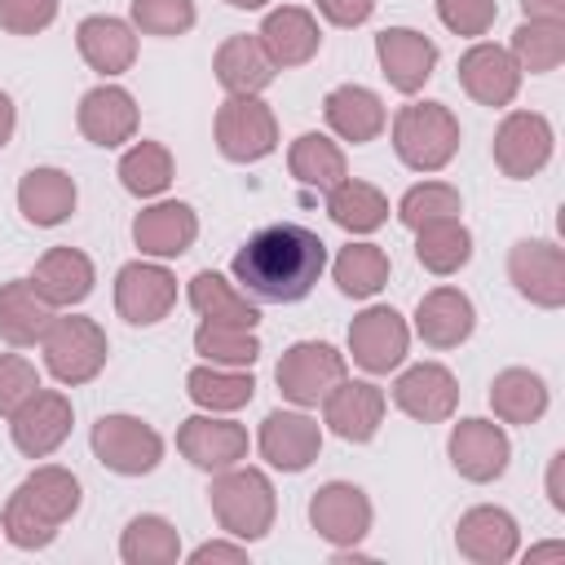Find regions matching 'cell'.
<instances>
[{"mask_svg": "<svg viewBox=\"0 0 565 565\" xmlns=\"http://www.w3.org/2000/svg\"><path fill=\"white\" fill-rule=\"evenodd\" d=\"M327 269V243L305 225H265L234 252V282L252 300L291 305L313 291Z\"/></svg>", "mask_w": 565, "mask_h": 565, "instance_id": "cell-1", "label": "cell"}, {"mask_svg": "<svg viewBox=\"0 0 565 565\" xmlns=\"http://www.w3.org/2000/svg\"><path fill=\"white\" fill-rule=\"evenodd\" d=\"M79 512V481L71 468H57V463H44L35 468L4 503V516H0V534L22 547V552H35V547H49L57 539V525L71 521Z\"/></svg>", "mask_w": 565, "mask_h": 565, "instance_id": "cell-2", "label": "cell"}, {"mask_svg": "<svg viewBox=\"0 0 565 565\" xmlns=\"http://www.w3.org/2000/svg\"><path fill=\"white\" fill-rule=\"evenodd\" d=\"M207 503H212V516L216 525L230 534V539H265L269 525H274V512H278V499H274V486L260 468H221L207 486Z\"/></svg>", "mask_w": 565, "mask_h": 565, "instance_id": "cell-3", "label": "cell"}, {"mask_svg": "<svg viewBox=\"0 0 565 565\" xmlns=\"http://www.w3.org/2000/svg\"><path fill=\"white\" fill-rule=\"evenodd\" d=\"M393 150L415 172H441L459 150V119L441 102H411L393 119Z\"/></svg>", "mask_w": 565, "mask_h": 565, "instance_id": "cell-4", "label": "cell"}, {"mask_svg": "<svg viewBox=\"0 0 565 565\" xmlns=\"http://www.w3.org/2000/svg\"><path fill=\"white\" fill-rule=\"evenodd\" d=\"M40 344H44V366L57 384H88L106 366V353H110L106 331L84 313L53 318Z\"/></svg>", "mask_w": 565, "mask_h": 565, "instance_id": "cell-5", "label": "cell"}, {"mask_svg": "<svg viewBox=\"0 0 565 565\" xmlns=\"http://www.w3.org/2000/svg\"><path fill=\"white\" fill-rule=\"evenodd\" d=\"M274 380H278V393L291 402V406H318L340 380H344V353H335L327 340H296L278 366H274Z\"/></svg>", "mask_w": 565, "mask_h": 565, "instance_id": "cell-6", "label": "cell"}, {"mask_svg": "<svg viewBox=\"0 0 565 565\" xmlns=\"http://www.w3.org/2000/svg\"><path fill=\"white\" fill-rule=\"evenodd\" d=\"M93 455L119 477H146L163 459V437L137 415H102L93 424Z\"/></svg>", "mask_w": 565, "mask_h": 565, "instance_id": "cell-7", "label": "cell"}, {"mask_svg": "<svg viewBox=\"0 0 565 565\" xmlns=\"http://www.w3.org/2000/svg\"><path fill=\"white\" fill-rule=\"evenodd\" d=\"M216 146L230 163H256L278 146V119L256 93H238L216 110Z\"/></svg>", "mask_w": 565, "mask_h": 565, "instance_id": "cell-8", "label": "cell"}, {"mask_svg": "<svg viewBox=\"0 0 565 565\" xmlns=\"http://www.w3.org/2000/svg\"><path fill=\"white\" fill-rule=\"evenodd\" d=\"M411 327L393 305H371L349 322V353L366 375H388L402 366Z\"/></svg>", "mask_w": 565, "mask_h": 565, "instance_id": "cell-9", "label": "cell"}, {"mask_svg": "<svg viewBox=\"0 0 565 565\" xmlns=\"http://www.w3.org/2000/svg\"><path fill=\"white\" fill-rule=\"evenodd\" d=\"M177 305V278L159 260H128L115 274V309L132 327H154Z\"/></svg>", "mask_w": 565, "mask_h": 565, "instance_id": "cell-10", "label": "cell"}, {"mask_svg": "<svg viewBox=\"0 0 565 565\" xmlns=\"http://www.w3.org/2000/svg\"><path fill=\"white\" fill-rule=\"evenodd\" d=\"M309 525L331 547H358L371 534V499L353 481H327L309 499Z\"/></svg>", "mask_w": 565, "mask_h": 565, "instance_id": "cell-11", "label": "cell"}, {"mask_svg": "<svg viewBox=\"0 0 565 565\" xmlns=\"http://www.w3.org/2000/svg\"><path fill=\"white\" fill-rule=\"evenodd\" d=\"M71 397L57 393V388H35L13 415H9V433H13V446L26 455V459H44L53 455L66 437H71Z\"/></svg>", "mask_w": 565, "mask_h": 565, "instance_id": "cell-12", "label": "cell"}, {"mask_svg": "<svg viewBox=\"0 0 565 565\" xmlns=\"http://www.w3.org/2000/svg\"><path fill=\"white\" fill-rule=\"evenodd\" d=\"M552 124L539 110H512L494 128V163L512 181H530L552 159Z\"/></svg>", "mask_w": 565, "mask_h": 565, "instance_id": "cell-13", "label": "cell"}, {"mask_svg": "<svg viewBox=\"0 0 565 565\" xmlns=\"http://www.w3.org/2000/svg\"><path fill=\"white\" fill-rule=\"evenodd\" d=\"M508 278L512 287L539 305V309H561L565 305V252L547 238H521L508 252Z\"/></svg>", "mask_w": 565, "mask_h": 565, "instance_id": "cell-14", "label": "cell"}, {"mask_svg": "<svg viewBox=\"0 0 565 565\" xmlns=\"http://www.w3.org/2000/svg\"><path fill=\"white\" fill-rule=\"evenodd\" d=\"M446 450H450L455 472L463 481H477V486L503 477L508 472V459H512V441H508L503 424H494V419H459L450 428Z\"/></svg>", "mask_w": 565, "mask_h": 565, "instance_id": "cell-15", "label": "cell"}, {"mask_svg": "<svg viewBox=\"0 0 565 565\" xmlns=\"http://www.w3.org/2000/svg\"><path fill=\"white\" fill-rule=\"evenodd\" d=\"M247 428L234 424V419H216L212 415H190L181 428H177V450L203 468V472H221V468H234L247 459Z\"/></svg>", "mask_w": 565, "mask_h": 565, "instance_id": "cell-16", "label": "cell"}, {"mask_svg": "<svg viewBox=\"0 0 565 565\" xmlns=\"http://www.w3.org/2000/svg\"><path fill=\"white\" fill-rule=\"evenodd\" d=\"M393 402L419 424H441L459 406V384L441 362H415L393 380Z\"/></svg>", "mask_w": 565, "mask_h": 565, "instance_id": "cell-17", "label": "cell"}, {"mask_svg": "<svg viewBox=\"0 0 565 565\" xmlns=\"http://www.w3.org/2000/svg\"><path fill=\"white\" fill-rule=\"evenodd\" d=\"M375 57H380V71L384 79L397 88V93H419L428 79H433V66H437V44L415 31V26H384L375 35Z\"/></svg>", "mask_w": 565, "mask_h": 565, "instance_id": "cell-18", "label": "cell"}, {"mask_svg": "<svg viewBox=\"0 0 565 565\" xmlns=\"http://www.w3.org/2000/svg\"><path fill=\"white\" fill-rule=\"evenodd\" d=\"M260 455L278 472H305L322 450V428L305 411H269L260 424Z\"/></svg>", "mask_w": 565, "mask_h": 565, "instance_id": "cell-19", "label": "cell"}, {"mask_svg": "<svg viewBox=\"0 0 565 565\" xmlns=\"http://www.w3.org/2000/svg\"><path fill=\"white\" fill-rule=\"evenodd\" d=\"M322 419L344 441H371L384 424V388L371 380H340L322 397Z\"/></svg>", "mask_w": 565, "mask_h": 565, "instance_id": "cell-20", "label": "cell"}, {"mask_svg": "<svg viewBox=\"0 0 565 565\" xmlns=\"http://www.w3.org/2000/svg\"><path fill=\"white\" fill-rule=\"evenodd\" d=\"M75 124H79V132H84L93 146L115 150V146L132 141V132H137V102H132V93L119 88V84H97V88H88V93L79 97Z\"/></svg>", "mask_w": 565, "mask_h": 565, "instance_id": "cell-21", "label": "cell"}, {"mask_svg": "<svg viewBox=\"0 0 565 565\" xmlns=\"http://www.w3.org/2000/svg\"><path fill=\"white\" fill-rule=\"evenodd\" d=\"M516 543H521V530L512 521V512L494 508V503H481V508H468L455 525V547L459 556L477 561V565H503L516 556Z\"/></svg>", "mask_w": 565, "mask_h": 565, "instance_id": "cell-22", "label": "cell"}, {"mask_svg": "<svg viewBox=\"0 0 565 565\" xmlns=\"http://www.w3.org/2000/svg\"><path fill=\"white\" fill-rule=\"evenodd\" d=\"M459 84L481 106H508L521 88V66L512 62V53L503 44L481 40L459 57Z\"/></svg>", "mask_w": 565, "mask_h": 565, "instance_id": "cell-23", "label": "cell"}, {"mask_svg": "<svg viewBox=\"0 0 565 565\" xmlns=\"http://www.w3.org/2000/svg\"><path fill=\"white\" fill-rule=\"evenodd\" d=\"M194 238H199V216L190 203H177V199L154 203L132 221V243L141 247V256H154V260H172L190 252Z\"/></svg>", "mask_w": 565, "mask_h": 565, "instance_id": "cell-24", "label": "cell"}, {"mask_svg": "<svg viewBox=\"0 0 565 565\" xmlns=\"http://www.w3.org/2000/svg\"><path fill=\"white\" fill-rule=\"evenodd\" d=\"M256 40H260V49L269 53L274 66H305V62L318 53L322 31H318V22H313L309 9L282 4V9H269V13H265Z\"/></svg>", "mask_w": 565, "mask_h": 565, "instance_id": "cell-25", "label": "cell"}, {"mask_svg": "<svg viewBox=\"0 0 565 565\" xmlns=\"http://www.w3.org/2000/svg\"><path fill=\"white\" fill-rule=\"evenodd\" d=\"M477 327V309L459 287H433L419 305H415V331L424 344L433 349H455L472 335Z\"/></svg>", "mask_w": 565, "mask_h": 565, "instance_id": "cell-26", "label": "cell"}, {"mask_svg": "<svg viewBox=\"0 0 565 565\" xmlns=\"http://www.w3.org/2000/svg\"><path fill=\"white\" fill-rule=\"evenodd\" d=\"M75 44H79V57L97 71V75H124L132 62H137V35L124 18H110V13H93L75 26Z\"/></svg>", "mask_w": 565, "mask_h": 565, "instance_id": "cell-27", "label": "cell"}, {"mask_svg": "<svg viewBox=\"0 0 565 565\" xmlns=\"http://www.w3.org/2000/svg\"><path fill=\"white\" fill-rule=\"evenodd\" d=\"M322 115H327V128L340 137V141H353V146H366L384 132V102L362 88V84H340L327 93L322 102Z\"/></svg>", "mask_w": 565, "mask_h": 565, "instance_id": "cell-28", "label": "cell"}, {"mask_svg": "<svg viewBox=\"0 0 565 565\" xmlns=\"http://www.w3.org/2000/svg\"><path fill=\"white\" fill-rule=\"evenodd\" d=\"M31 287L53 305V309H66V305H79L88 291H93V260L79 252V247H49L35 269H31Z\"/></svg>", "mask_w": 565, "mask_h": 565, "instance_id": "cell-29", "label": "cell"}, {"mask_svg": "<svg viewBox=\"0 0 565 565\" xmlns=\"http://www.w3.org/2000/svg\"><path fill=\"white\" fill-rule=\"evenodd\" d=\"M75 199H79V190H75L71 172H62V168H31L18 181V212L40 230L62 225L75 212Z\"/></svg>", "mask_w": 565, "mask_h": 565, "instance_id": "cell-30", "label": "cell"}, {"mask_svg": "<svg viewBox=\"0 0 565 565\" xmlns=\"http://www.w3.org/2000/svg\"><path fill=\"white\" fill-rule=\"evenodd\" d=\"M212 71H216V79H221V88L230 93V97H238V93H265L269 84H274V62H269V53L260 49V40L256 35H230L221 49H216V57H212Z\"/></svg>", "mask_w": 565, "mask_h": 565, "instance_id": "cell-31", "label": "cell"}, {"mask_svg": "<svg viewBox=\"0 0 565 565\" xmlns=\"http://www.w3.org/2000/svg\"><path fill=\"white\" fill-rule=\"evenodd\" d=\"M53 322V305L31 287V278H13L0 287V340L13 349L40 344Z\"/></svg>", "mask_w": 565, "mask_h": 565, "instance_id": "cell-32", "label": "cell"}, {"mask_svg": "<svg viewBox=\"0 0 565 565\" xmlns=\"http://www.w3.org/2000/svg\"><path fill=\"white\" fill-rule=\"evenodd\" d=\"M190 305L203 322H225V327H247V331H256L260 322V309L247 300V291H238L216 269H199L190 278Z\"/></svg>", "mask_w": 565, "mask_h": 565, "instance_id": "cell-33", "label": "cell"}, {"mask_svg": "<svg viewBox=\"0 0 565 565\" xmlns=\"http://www.w3.org/2000/svg\"><path fill=\"white\" fill-rule=\"evenodd\" d=\"M415 260L446 278V274H459L468 260H472V234L459 216H446V221H428L415 230Z\"/></svg>", "mask_w": 565, "mask_h": 565, "instance_id": "cell-34", "label": "cell"}, {"mask_svg": "<svg viewBox=\"0 0 565 565\" xmlns=\"http://www.w3.org/2000/svg\"><path fill=\"white\" fill-rule=\"evenodd\" d=\"M490 411L503 424H534L547 411V384L543 375L525 371V366H508L490 380Z\"/></svg>", "mask_w": 565, "mask_h": 565, "instance_id": "cell-35", "label": "cell"}, {"mask_svg": "<svg viewBox=\"0 0 565 565\" xmlns=\"http://www.w3.org/2000/svg\"><path fill=\"white\" fill-rule=\"evenodd\" d=\"M185 393L203 411H238V406L252 402L256 380H252L247 366H212V362H203V366H194L185 375Z\"/></svg>", "mask_w": 565, "mask_h": 565, "instance_id": "cell-36", "label": "cell"}, {"mask_svg": "<svg viewBox=\"0 0 565 565\" xmlns=\"http://www.w3.org/2000/svg\"><path fill=\"white\" fill-rule=\"evenodd\" d=\"M287 168H291V177H296L300 185H309V190H331V185H340V181L349 177L344 150H340L327 132H300V137L291 141V150H287Z\"/></svg>", "mask_w": 565, "mask_h": 565, "instance_id": "cell-37", "label": "cell"}, {"mask_svg": "<svg viewBox=\"0 0 565 565\" xmlns=\"http://www.w3.org/2000/svg\"><path fill=\"white\" fill-rule=\"evenodd\" d=\"M327 216L349 234H371V230H380L388 221V199L371 181L344 177L340 185L327 190Z\"/></svg>", "mask_w": 565, "mask_h": 565, "instance_id": "cell-38", "label": "cell"}, {"mask_svg": "<svg viewBox=\"0 0 565 565\" xmlns=\"http://www.w3.org/2000/svg\"><path fill=\"white\" fill-rule=\"evenodd\" d=\"M119 556L128 565H177L181 556V534L168 516H154V512H141L124 525V539H119Z\"/></svg>", "mask_w": 565, "mask_h": 565, "instance_id": "cell-39", "label": "cell"}, {"mask_svg": "<svg viewBox=\"0 0 565 565\" xmlns=\"http://www.w3.org/2000/svg\"><path fill=\"white\" fill-rule=\"evenodd\" d=\"M331 274H335V287H340L344 296L371 300V296L384 291V282H388V252L375 247V243H349V247H340Z\"/></svg>", "mask_w": 565, "mask_h": 565, "instance_id": "cell-40", "label": "cell"}, {"mask_svg": "<svg viewBox=\"0 0 565 565\" xmlns=\"http://www.w3.org/2000/svg\"><path fill=\"white\" fill-rule=\"evenodd\" d=\"M512 62L530 75H547L565 62V22H521L512 31V44H508Z\"/></svg>", "mask_w": 565, "mask_h": 565, "instance_id": "cell-41", "label": "cell"}, {"mask_svg": "<svg viewBox=\"0 0 565 565\" xmlns=\"http://www.w3.org/2000/svg\"><path fill=\"white\" fill-rule=\"evenodd\" d=\"M119 181H124V190L137 194V199L163 194V190L172 185V154H168V146H159V141H137L132 150H124V159H119Z\"/></svg>", "mask_w": 565, "mask_h": 565, "instance_id": "cell-42", "label": "cell"}, {"mask_svg": "<svg viewBox=\"0 0 565 565\" xmlns=\"http://www.w3.org/2000/svg\"><path fill=\"white\" fill-rule=\"evenodd\" d=\"M194 353H203L212 366H252L260 358V340L247 327H225V322H203L194 331Z\"/></svg>", "mask_w": 565, "mask_h": 565, "instance_id": "cell-43", "label": "cell"}, {"mask_svg": "<svg viewBox=\"0 0 565 565\" xmlns=\"http://www.w3.org/2000/svg\"><path fill=\"white\" fill-rule=\"evenodd\" d=\"M459 212H463V199H459V190L446 185V181L411 185V190L402 194V203H397V221H402L406 230H419V225H428V221H446V216H459Z\"/></svg>", "mask_w": 565, "mask_h": 565, "instance_id": "cell-44", "label": "cell"}, {"mask_svg": "<svg viewBox=\"0 0 565 565\" xmlns=\"http://www.w3.org/2000/svg\"><path fill=\"white\" fill-rule=\"evenodd\" d=\"M132 26L146 35H185L194 26V0H132Z\"/></svg>", "mask_w": 565, "mask_h": 565, "instance_id": "cell-45", "label": "cell"}, {"mask_svg": "<svg viewBox=\"0 0 565 565\" xmlns=\"http://www.w3.org/2000/svg\"><path fill=\"white\" fill-rule=\"evenodd\" d=\"M494 13H499L494 0H437L441 26L455 31V35H468V40L486 35V31L494 26Z\"/></svg>", "mask_w": 565, "mask_h": 565, "instance_id": "cell-46", "label": "cell"}, {"mask_svg": "<svg viewBox=\"0 0 565 565\" xmlns=\"http://www.w3.org/2000/svg\"><path fill=\"white\" fill-rule=\"evenodd\" d=\"M40 388L35 366L22 353H0V415H13Z\"/></svg>", "mask_w": 565, "mask_h": 565, "instance_id": "cell-47", "label": "cell"}, {"mask_svg": "<svg viewBox=\"0 0 565 565\" xmlns=\"http://www.w3.org/2000/svg\"><path fill=\"white\" fill-rule=\"evenodd\" d=\"M57 18V0H0V26L9 35H35Z\"/></svg>", "mask_w": 565, "mask_h": 565, "instance_id": "cell-48", "label": "cell"}, {"mask_svg": "<svg viewBox=\"0 0 565 565\" xmlns=\"http://www.w3.org/2000/svg\"><path fill=\"white\" fill-rule=\"evenodd\" d=\"M375 0H318V13L331 22V26H362L371 18Z\"/></svg>", "mask_w": 565, "mask_h": 565, "instance_id": "cell-49", "label": "cell"}, {"mask_svg": "<svg viewBox=\"0 0 565 565\" xmlns=\"http://www.w3.org/2000/svg\"><path fill=\"white\" fill-rule=\"evenodd\" d=\"M190 561L194 565H207V561H247V547H238V543H199L194 552H190Z\"/></svg>", "mask_w": 565, "mask_h": 565, "instance_id": "cell-50", "label": "cell"}, {"mask_svg": "<svg viewBox=\"0 0 565 565\" xmlns=\"http://www.w3.org/2000/svg\"><path fill=\"white\" fill-rule=\"evenodd\" d=\"M547 503L556 512H565V450H556L547 463Z\"/></svg>", "mask_w": 565, "mask_h": 565, "instance_id": "cell-51", "label": "cell"}, {"mask_svg": "<svg viewBox=\"0 0 565 565\" xmlns=\"http://www.w3.org/2000/svg\"><path fill=\"white\" fill-rule=\"evenodd\" d=\"M530 22H565V0H521Z\"/></svg>", "mask_w": 565, "mask_h": 565, "instance_id": "cell-52", "label": "cell"}, {"mask_svg": "<svg viewBox=\"0 0 565 565\" xmlns=\"http://www.w3.org/2000/svg\"><path fill=\"white\" fill-rule=\"evenodd\" d=\"M13 124H18V110H13V97L0 88V146H9L13 137Z\"/></svg>", "mask_w": 565, "mask_h": 565, "instance_id": "cell-53", "label": "cell"}, {"mask_svg": "<svg viewBox=\"0 0 565 565\" xmlns=\"http://www.w3.org/2000/svg\"><path fill=\"white\" fill-rule=\"evenodd\" d=\"M525 561L534 565V561H565V543H543V547H530L525 552Z\"/></svg>", "mask_w": 565, "mask_h": 565, "instance_id": "cell-54", "label": "cell"}, {"mask_svg": "<svg viewBox=\"0 0 565 565\" xmlns=\"http://www.w3.org/2000/svg\"><path fill=\"white\" fill-rule=\"evenodd\" d=\"M230 4H234V9H265L269 0H230Z\"/></svg>", "mask_w": 565, "mask_h": 565, "instance_id": "cell-55", "label": "cell"}]
</instances>
